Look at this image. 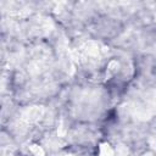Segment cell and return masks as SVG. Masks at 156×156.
Listing matches in <instances>:
<instances>
[{
    "mask_svg": "<svg viewBox=\"0 0 156 156\" xmlns=\"http://www.w3.org/2000/svg\"><path fill=\"white\" fill-rule=\"evenodd\" d=\"M44 116V108L40 106H32L27 110L23 111L22 113V119L27 123H32V122H38L39 119H41V117Z\"/></svg>",
    "mask_w": 156,
    "mask_h": 156,
    "instance_id": "1",
    "label": "cell"
},
{
    "mask_svg": "<svg viewBox=\"0 0 156 156\" xmlns=\"http://www.w3.org/2000/svg\"><path fill=\"white\" fill-rule=\"evenodd\" d=\"M99 155H100V156H115V152H113L112 147H111L107 143H104V144L100 145Z\"/></svg>",
    "mask_w": 156,
    "mask_h": 156,
    "instance_id": "2",
    "label": "cell"
},
{
    "mask_svg": "<svg viewBox=\"0 0 156 156\" xmlns=\"http://www.w3.org/2000/svg\"><path fill=\"white\" fill-rule=\"evenodd\" d=\"M30 151H32L35 156H44V154H45V151L43 150V147L39 146V145H32V146H30Z\"/></svg>",
    "mask_w": 156,
    "mask_h": 156,
    "instance_id": "3",
    "label": "cell"
},
{
    "mask_svg": "<svg viewBox=\"0 0 156 156\" xmlns=\"http://www.w3.org/2000/svg\"><path fill=\"white\" fill-rule=\"evenodd\" d=\"M115 155H116V156H127V155H128V150H127L126 146L119 145V146H117V149H116V154H115Z\"/></svg>",
    "mask_w": 156,
    "mask_h": 156,
    "instance_id": "4",
    "label": "cell"
},
{
    "mask_svg": "<svg viewBox=\"0 0 156 156\" xmlns=\"http://www.w3.org/2000/svg\"><path fill=\"white\" fill-rule=\"evenodd\" d=\"M117 69H118V62H117V61H111V62L108 63V72L115 73Z\"/></svg>",
    "mask_w": 156,
    "mask_h": 156,
    "instance_id": "5",
    "label": "cell"
},
{
    "mask_svg": "<svg viewBox=\"0 0 156 156\" xmlns=\"http://www.w3.org/2000/svg\"><path fill=\"white\" fill-rule=\"evenodd\" d=\"M144 156H152L151 154H147V155H144Z\"/></svg>",
    "mask_w": 156,
    "mask_h": 156,
    "instance_id": "6",
    "label": "cell"
}]
</instances>
